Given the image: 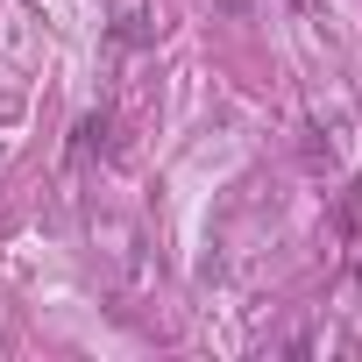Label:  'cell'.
Returning a JSON list of instances; mask_svg holds the SVG:
<instances>
[{
  "mask_svg": "<svg viewBox=\"0 0 362 362\" xmlns=\"http://www.w3.org/2000/svg\"><path fill=\"white\" fill-rule=\"evenodd\" d=\"M221 8H228V15H249V0H221Z\"/></svg>",
  "mask_w": 362,
  "mask_h": 362,
  "instance_id": "6da1fadb",
  "label": "cell"
}]
</instances>
